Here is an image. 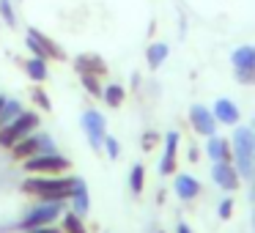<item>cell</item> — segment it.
Masks as SVG:
<instances>
[{"instance_id": "obj_10", "label": "cell", "mask_w": 255, "mask_h": 233, "mask_svg": "<svg viewBox=\"0 0 255 233\" xmlns=\"http://www.w3.org/2000/svg\"><path fill=\"white\" fill-rule=\"evenodd\" d=\"M189 126H192L195 134H200V137H211V134H217V118L214 113L209 110V107L203 105H192L189 107Z\"/></svg>"}, {"instance_id": "obj_7", "label": "cell", "mask_w": 255, "mask_h": 233, "mask_svg": "<svg viewBox=\"0 0 255 233\" xmlns=\"http://www.w3.org/2000/svg\"><path fill=\"white\" fill-rule=\"evenodd\" d=\"M22 167H25V173H33V176H63L72 167V159L52 151V154H39V156L25 159Z\"/></svg>"}, {"instance_id": "obj_12", "label": "cell", "mask_w": 255, "mask_h": 233, "mask_svg": "<svg viewBox=\"0 0 255 233\" xmlns=\"http://www.w3.org/2000/svg\"><path fill=\"white\" fill-rule=\"evenodd\" d=\"M72 66L77 74H96V77H105V74L110 72V69H107V61L102 55H96V52H80L72 61Z\"/></svg>"}, {"instance_id": "obj_6", "label": "cell", "mask_w": 255, "mask_h": 233, "mask_svg": "<svg viewBox=\"0 0 255 233\" xmlns=\"http://www.w3.org/2000/svg\"><path fill=\"white\" fill-rule=\"evenodd\" d=\"M8 151H11L14 162H25V159H30V156H39V154H52V151H58V148H55V140H52L50 134L36 129L33 134L22 137L17 145H11Z\"/></svg>"}, {"instance_id": "obj_25", "label": "cell", "mask_w": 255, "mask_h": 233, "mask_svg": "<svg viewBox=\"0 0 255 233\" xmlns=\"http://www.w3.org/2000/svg\"><path fill=\"white\" fill-rule=\"evenodd\" d=\"M30 102H33L36 107H39L41 113H50L52 110V99H50V94H47L41 85H36V88H30Z\"/></svg>"}, {"instance_id": "obj_17", "label": "cell", "mask_w": 255, "mask_h": 233, "mask_svg": "<svg viewBox=\"0 0 255 233\" xmlns=\"http://www.w3.org/2000/svg\"><path fill=\"white\" fill-rule=\"evenodd\" d=\"M19 66H22V72L28 74V80H33L36 85H41V83L50 80V61H44V58L30 55L28 61H22Z\"/></svg>"}, {"instance_id": "obj_37", "label": "cell", "mask_w": 255, "mask_h": 233, "mask_svg": "<svg viewBox=\"0 0 255 233\" xmlns=\"http://www.w3.org/2000/svg\"><path fill=\"white\" fill-rule=\"evenodd\" d=\"M250 126H253V129H255V118H253V123H250Z\"/></svg>"}, {"instance_id": "obj_36", "label": "cell", "mask_w": 255, "mask_h": 233, "mask_svg": "<svg viewBox=\"0 0 255 233\" xmlns=\"http://www.w3.org/2000/svg\"><path fill=\"white\" fill-rule=\"evenodd\" d=\"M253 170H255V154H253Z\"/></svg>"}, {"instance_id": "obj_2", "label": "cell", "mask_w": 255, "mask_h": 233, "mask_svg": "<svg viewBox=\"0 0 255 233\" xmlns=\"http://www.w3.org/2000/svg\"><path fill=\"white\" fill-rule=\"evenodd\" d=\"M231 145H233V165H236L242 178H255L253 170V154H255V129L253 126H239L231 134Z\"/></svg>"}, {"instance_id": "obj_16", "label": "cell", "mask_w": 255, "mask_h": 233, "mask_svg": "<svg viewBox=\"0 0 255 233\" xmlns=\"http://www.w3.org/2000/svg\"><path fill=\"white\" fill-rule=\"evenodd\" d=\"M69 200H72V211H74V214H80L85 220V217H88V209H91V192H88V184H85L83 178L74 176Z\"/></svg>"}, {"instance_id": "obj_21", "label": "cell", "mask_w": 255, "mask_h": 233, "mask_svg": "<svg viewBox=\"0 0 255 233\" xmlns=\"http://www.w3.org/2000/svg\"><path fill=\"white\" fill-rule=\"evenodd\" d=\"M22 110H25L22 102H17V99H6V105L0 107V129H6L17 116H22Z\"/></svg>"}, {"instance_id": "obj_38", "label": "cell", "mask_w": 255, "mask_h": 233, "mask_svg": "<svg viewBox=\"0 0 255 233\" xmlns=\"http://www.w3.org/2000/svg\"><path fill=\"white\" fill-rule=\"evenodd\" d=\"M156 233H165V231H156Z\"/></svg>"}, {"instance_id": "obj_29", "label": "cell", "mask_w": 255, "mask_h": 233, "mask_svg": "<svg viewBox=\"0 0 255 233\" xmlns=\"http://www.w3.org/2000/svg\"><path fill=\"white\" fill-rule=\"evenodd\" d=\"M233 77H236V83H242V85H255V66L233 69Z\"/></svg>"}, {"instance_id": "obj_8", "label": "cell", "mask_w": 255, "mask_h": 233, "mask_svg": "<svg viewBox=\"0 0 255 233\" xmlns=\"http://www.w3.org/2000/svg\"><path fill=\"white\" fill-rule=\"evenodd\" d=\"M80 126H83L85 137H88L91 148L94 151H102L105 148V137H107V121L99 110H85L80 116Z\"/></svg>"}, {"instance_id": "obj_19", "label": "cell", "mask_w": 255, "mask_h": 233, "mask_svg": "<svg viewBox=\"0 0 255 233\" xmlns=\"http://www.w3.org/2000/svg\"><path fill=\"white\" fill-rule=\"evenodd\" d=\"M231 63L233 69H250L255 66V44H242L231 52Z\"/></svg>"}, {"instance_id": "obj_20", "label": "cell", "mask_w": 255, "mask_h": 233, "mask_svg": "<svg viewBox=\"0 0 255 233\" xmlns=\"http://www.w3.org/2000/svg\"><path fill=\"white\" fill-rule=\"evenodd\" d=\"M102 99H105V105L110 107V110H118V107L124 105V99H127V88H124L121 83H110V85H105Z\"/></svg>"}, {"instance_id": "obj_32", "label": "cell", "mask_w": 255, "mask_h": 233, "mask_svg": "<svg viewBox=\"0 0 255 233\" xmlns=\"http://www.w3.org/2000/svg\"><path fill=\"white\" fill-rule=\"evenodd\" d=\"M30 233H63V231H58V228H52V225H44V228H36V231H30Z\"/></svg>"}, {"instance_id": "obj_22", "label": "cell", "mask_w": 255, "mask_h": 233, "mask_svg": "<svg viewBox=\"0 0 255 233\" xmlns=\"http://www.w3.org/2000/svg\"><path fill=\"white\" fill-rule=\"evenodd\" d=\"M61 225H63V233H88V228H85V220H83L80 214H74L72 209L63 211Z\"/></svg>"}, {"instance_id": "obj_23", "label": "cell", "mask_w": 255, "mask_h": 233, "mask_svg": "<svg viewBox=\"0 0 255 233\" xmlns=\"http://www.w3.org/2000/svg\"><path fill=\"white\" fill-rule=\"evenodd\" d=\"M129 189H132V195H143L145 189V167L140 165H132V170H129Z\"/></svg>"}, {"instance_id": "obj_26", "label": "cell", "mask_w": 255, "mask_h": 233, "mask_svg": "<svg viewBox=\"0 0 255 233\" xmlns=\"http://www.w3.org/2000/svg\"><path fill=\"white\" fill-rule=\"evenodd\" d=\"M159 143H162V134H159V132H154V129L143 132V137H140V148H143L145 154H151V151H154Z\"/></svg>"}, {"instance_id": "obj_30", "label": "cell", "mask_w": 255, "mask_h": 233, "mask_svg": "<svg viewBox=\"0 0 255 233\" xmlns=\"http://www.w3.org/2000/svg\"><path fill=\"white\" fill-rule=\"evenodd\" d=\"M105 154H107V159H118L121 156V143L116 137H110V134L105 137Z\"/></svg>"}, {"instance_id": "obj_27", "label": "cell", "mask_w": 255, "mask_h": 233, "mask_svg": "<svg viewBox=\"0 0 255 233\" xmlns=\"http://www.w3.org/2000/svg\"><path fill=\"white\" fill-rule=\"evenodd\" d=\"M0 17H3V22H6L8 28H14V25H17V11H14L11 0H0Z\"/></svg>"}, {"instance_id": "obj_31", "label": "cell", "mask_w": 255, "mask_h": 233, "mask_svg": "<svg viewBox=\"0 0 255 233\" xmlns=\"http://www.w3.org/2000/svg\"><path fill=\"white\" fill-rule=\"evenodd\" d=\"M187 159L189 162H192V165H195V162H200V148H198V145H189V151H187Z\"/></svg>"}, {"instance_id": "obj_35", "label": "cell", "mask_w": 255, "mask_h": 233, "mask_svg": "<svg viewBox=\"0 0 255 233\" xmlns=\"http://www.w3.org/2000/svg\"><path fill=\"white\" fill-rule=\"evenodd\" d=\"M3 105H6V96H0V107H3Z\"/></svg>"}, {"instance_id": "obj_13", "label": "cell", "mask_w": 255, "mask_h": 233, "mask_svg": "<svg viewBox=\"0 0 255 233\" xmlns=\"http://www.w3.org/2000/svg\"><path fill=\"white\" fill-rule=\"evenodd\" d=\"M173 192L178 195V200L184 203H192L195 198H200V181L189 173H176L173 176Z\"/></svg>"}, {"instance_id": "obj_3", "label": "cell", "mask_w": 255, "mask_h": 233, "mask_svg": "<svg viewBox=\"0 0 255 233\" xmlns=\"http://www.w3.org/2000/svg\"><path fill=\"white\" fill-rule=\"evenodd\" d=\"M63 211H66V200H39V203L19 220L17 228L25 233H30V231H36V228L52 225L58 217H63Z\"/></svg>"}, {"instance_id": "obj_18", "label": "cell", "mask_w": 255, "mask_h": 233, "mask_svg": "<svg viewBox=\"0 0 255 233\" xmlns=\"http://www.w3.org/2000/svg\"><path fill=\"white\" fill-rule=\"evenodd\" d=\"M167 55H170V47L165 44V41H151L148 50H145V61H148V69H159L162 63L167 61Z\"/></svg>"}, {"instance_id": "obj_34", "label": "cell", "mask_w": 255, "mask_h": 233, "mask_svg": "<svg viewBox=\"0 0 255 233\" xmlns=\"http://www.w3.org/2000/svg\"><path fill=\"white\" fill-rule=\"evenodd\" d=\"M154 30H156V19H151L148 22V36H154Z\"/></svg>"}, {"instance_id": "obj_5", "label": "cell", "mask_w": 255, "mask_h": 233, "mask_svg": "<svg viewBox=\"0 0 255 233\" xmlns=\"http://www.w3.org/2000/svg\"><path fill=\"white\" fill-rule=\"evenodd\" d=\"M39 123H41L39 113H33V110H22V116H17L6 129H0V148H6V151H8L11 145H17L22 137L33 134L36 129H39Z\"/></svg>"}, {"instance_id": "obj_24", "label": "cell", "mask_w": 255, "mask_h": 233, "mask_svg": "<svg viewBox=\"0 0 255 233\" xmlns=\"http://www.w3.org/2000/svg\"><path fill=\"white\" fill-rule=\"evenodd\" d=\"M102 77H96V74H80V83H83L85 94L94 96V99H102V94H105V85L99 83Z\"/></svg>"}, {"instance_id": "obj_14", "label": "cell", "mask_w": 255, "mask_h": 233, "mask_svg": "<svg viewBox=\"0 0 255 233\" xmlns=\"http://www.w3.org/2000/svg\"><path fill=\"white\" fill-rule=\"evenodd\" d=\"M211 113H214V118H217V123H220V126H236L239 118H242V110H239V105H236L233 99H225V96L214 102Z\"/></svg>"}, {"instance_id": "obj_9", "label": "cell", "mask_w": 255, "mask_h": 233, "mask_svg": "<svg viewBox=\"0 0 255 233\" xmlns=\"http://www.w3.org/2000/svg\"><path fill=\"white\" fill-rule=\"evenodd\" d=\"M211 181L225 192H236L242 187V176L233 162H211Z\"/></svg>"}, {"instance_id": "obj_1", "label": "cell", "mask_w": 255, "mask_h": 233, "mask_svg": "<svg viewBox=\"0 0 255 233\" xmlns=\"http://www.w3.org/2000/svg\"><path fill=\"white\" fill-rule=\"evenodd\" d=\"M72 184L74 176H30L19 184V189L39 200H69Z\"/></svg>"}, {"instance_id": "obj_11", "label": "cell", "mask_w": 255, "mask_h": 233, "mask_svg": "<svg viewBox=\"0 0 255 233\" xmlns=\"http://www.w3.org/2000/svg\"><path fill=\"white\" fill-rule=\"evenodd\" d=\"M165 154L159 159V176H176V167H178V143H181V134L173 129L167 132L165 137Z\"/></svg>"}, {"instance_id": "obj_4", "label": "cell", "mask_w": 255, "mask_h": 233, "mask_svg": "<svg viewBox=\"0 0 255 233\" xmlns=\"http://www.w3.org/2000/svg\"><path fill=\"white\" fill-rule=\"evenodd\" d=\"M25 47L30 50V55L36 58H44V61H69L66 50L58 44L55 39H50L47 33H41L39 28H28L25 30Z\"/></svg>"}, {"instance_id": "obj_28", "label": "cell", "mask_w": 255, "mask_h": 233, "mask_svg": "<svg viewBox=\"0 0 255 233\" xmlns=\"http://www.w3.org/2000/svg\"><path fill=\"white\" fill-rule=\"evenodd\" d=\"M233 209H236V198H222L220 206H217V217H220V220H231Z\"/></svg>"}, {"instance_id": "obj_33", "label": "cell", "mask_w": 255, "mask_h": 233, "mask_svg": "<svg viewBox=\"0 0 255 233\" xmlns=\"http://www.w3.org/2000/svg\"><path fill=\"white\" fill-rule=\"evenodd\" d=\"M176 233H192V228L187 225V222H178V228H176Z\"/></svg>"}, {"instance_id": "obj_15", "label": "cell", "mask_w": 255, "mask_h": 233, "mask_svg": "<svg viewBox=\"0 0 255 233\" xmlns=\"http://www.w3.org/2000/svg\"><path fill=\"white\" fill-rule=\"evenodd\" d=\"M206 156L211 162H233V145L228 137H220V134H211L206 137Z\"/></svg>"}]
</instances>
